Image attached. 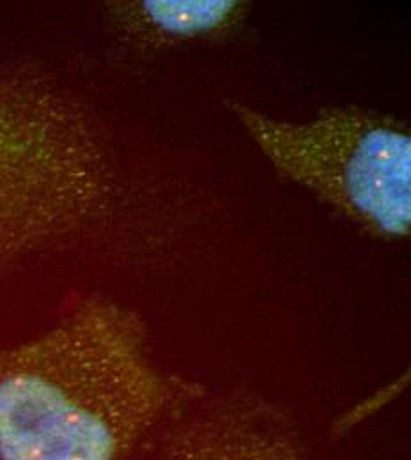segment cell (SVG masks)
Masks as SVG:
<instances>
[{"mask_svg":"<svg viewBox=\"0 0 411 460\" xmlns=\"http://www.w3.org/2000/svg\"><path fill=\"white\" fill-rule=\"evenodd\" d=\"M201 395L156 365L135 312L85 297L40 337L0 349V460H126Z\"/></svg>","mask_w":411,"mask_h":460,"instance_id":"cell-1","label":"cell"},{"mask_svg":"<svg viewBox=\"0 0 411 460\" xmlns=\"http://www.w3.org/2000/svg\"><path fill=\"white\" fill-rule=\"evenodd\" d=\"M114 195L85 111L47 78L0 71V266L93 227Z\"/></svg>","mask_w":411,"mask_h":460,"instance_id":"cell-2","label":"cell"},{"mask_svg":"<svg viewBox=\"0 0 411 460\" xmlns=\"http://www.w3.org/2000/svg\"><path fill=\"white\" fill-rule=\"evenodd\" d=\"M226 105L281 175L376 237L410 235L411 135L401 120L353 105L303 122Z\"/></svg>","mask_w":411,"mask_h":460,"instance_id":"cell-3","label":"cell"},{"mask_svg":"<svg viewBox=\"0 0 411 460\" xmlns=\"http://www.w3.org/2000/svg\"><path fill=\"white\" fill-rule=\"evenodd\" d=\"M158 460H305L293 420L252 395L210 403L183 423Z\"/></svg>","mask_w":411,"mask_h":460,"instance_id":"cell-4","label":"cell"},{"mask_svg":"<svg viewBox=\"0 0 411 460\" xmlns=\"http://www.w3.org/2000/svg\"><path fill=\"white\" fill-rule=\"evenodd\" d=\"M109 5L119 32L142 50L228 38L250 13V4L239 0H135Z\"/></svg>","mask_w":411,"mask_h":460,"instance_id":"cell-5","label":"cell"}]
</instances>
